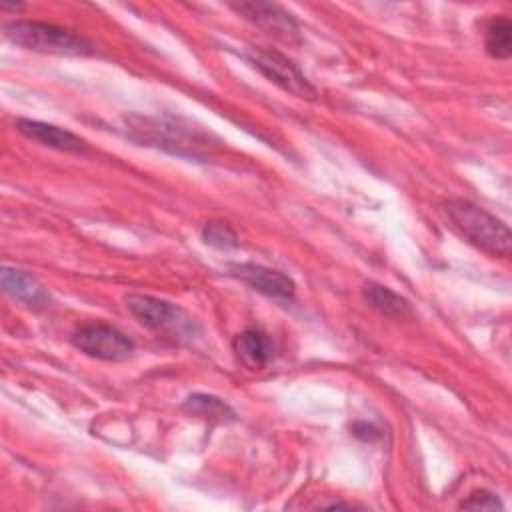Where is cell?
I'll return each instance as SVG.
<instances>
[{
    "label": "cell",
    "instance_id": "cell-1",
    "mask_svg": "<svg viewBox=\"0 0 512 512\" xmlns=\"http://www.w3.org/2000/svg\"><path fill=\"white\" fill-rule=\"evenodd\" d=\"M128 132L130 138L142 144L192 158L206 156L214 146L210 142V134L174 118L132 116L128 120Z\"/></svg>",
    "mask_w": 512,
    "mask_h": 512
},
{
    "label": "cell",
    "instance_id": "cell-2",
    "mask_svg": "<svg viewBox=\"0 0 512 512\" xmlns=\"http://www.w3.org/2000/svg\"><path fill=\"white\" fill-rule=\"evenodd\" d=\"M446 214L454 228L478 250L492 258H508L512 236L508 226L496 216L488 214L484 208L470 200L454 198L446 202Z\"/></svg>",
    "mask_w": 512,
    "mask_h": 512
},
{
    "label": "cell",
    "instance_id": "cell-3",
    "mask_svg": "<svg viewBox=\"0 0 512 512\" xmlns=\"http://www.w3.org/2000/svg\"><path fill=\"white\" fill-rule=\"evenodd\" d=\"M6 38L26 50L42 52V54H58V56H88L92 54V44L54 24L46 22H30V20H18L4 28Z\"/></svg>",
    "mask_w": 512,
    "mask_h": 512
},
{
    "label": "cell",
    "instance_id": "cell-4",
    "mask_svg": "<svg viewBox=\"0 0 512 512\" xmlns=\"http://www.w3.org/2000/svg\"><path fill=\"white\" fill-rule=\"evenodd\" d=\"M246 60L256 70H260L270 82L280 86L284 92L298 98H308V100L316 98V88L308 82V78L300 72V68L282 52L254 46V48H248Z\"/></svg>",
    "mask_w": 512,
    "mask_h": 512
},
{
    "label": "cell",
    "instance_id": "cell-5",
    "mask_svg": "<svg viewBox=\"0 0 512 512\" xmlns=\"http://www.w3.org/2000/svg\"><path fill=\"white\" fill-rule=\"evenodd\" d=\"M72 344L90 358L122 362L134 354V342L108 324H86L74 332Z\"/></svg>",
    "mask_w": 512,
    "mask_h": 512
},
{
    "label": "cell",
    "instance_id": "cell-6",
    "mask_svg": "<svg viewBox=\"0 0 512 512\" xmlns=\"http://www.w3.org/2000/svg\"><path fill=\"white\" fill-rule=\"evenodd\" d=\"M230 6L240 16H244L248 22L256 24L258 28H262L268 34H274L280 40H286V42H298L300 40V28H298L296 18L278 4L238 2V4H230Z\"/></svg>",
    "mask_w": 512,
    "mask_h": 512
},
{
    "label": "cell",
    "instance_id": "cell-7",
    "mask_svg": "<svg viewBox=\"0 0 512 512\" xmlns=\"http://www.w3.org/2000/svg\"><path fill=\"white\" fill-rule=\"evenodd\" d=\"M230 270L244 284H248L250 288H254L270 298L290 300L294 296L296 286H294L292 278H288L286 274H282L278 270L258 266V264H232Z\"/></svg>",
    "mask_w": 512,
    "mask_h": 512
},
{
    "label": "cell",
    "instance_id": "cell-8",
    "mask_svg": "<svg viewBox=\"0 0 512 512\" xmlns=\"http://www.w3.org/2000/svg\"><path fill=\"white\" fill-rule=\"evenodd\" d=\"M126 306L144 326L152 330H174L182 322L180 308L148 294H128Z\"/></svg>",
    "mask_w": 512,
    "mask_h": 512
},
{
    "label": "cell",
    "instance_id": "cell-9",
    "mask_svg": "<svg viewBox=\"0 0 512 512\" xmlns=\"http://www.w3.org/2000/svg\"><path fill=\"white\" fill-rule=\"evenodd\" d=\"M16 126L20 130V134H24L28 140H34L42 146H48V148H54L60 152H84L86 150V142L80 136H76L70 130H64L60 126L46 124L40 120H26V118H20Z\"/></svg>",
    "mask_w": 512,
    "mask_h": 512
},
{
    "label": "cell",
    "instance_id": "cell-10",
    "mask_svg": "<svg viewBox=\"0 0 512 512\" xmlns=\"http://www.w3.org/2000/svg\"><path fill=\"white\" fill-rule=\"evenodd\" d=\"M232 348H234V354L238 356V360L250 370H260V368L268 366V362L274 356L272 340L260 330L240 332L234 338Z\"/></svg>",
    "mask_w": 512,
    "mask_h": 512
},
{
    "label": "cell",
    "instance_id": "cell-11",
    "mask_svg": "<svg viewBox=\"0 0 512 512\" xmlns=\"http://www.w3.org/2000/svg\"><path fill=\"white\" fill-rule=\"evenodd\" d=\"M2 288L14 300L30 306V308H44L50 302L48 292L26 272L4 268L2 270Z\"/></svg>",
    "mask_w": 512,
    "mask_h": 512
},
{
    "label": "cell",
    "instance_id": "cell-12",
    "mask_svg": "<svg viewBox=\"0 0 512 512\" xmlns=\"http://www.w3.org/2000/svg\"><path fill=\"white\" fill-rule=\"evenodd\" d=\"M364 298L372 308H376L384 316L404 318V316L410 314V304L400 294H396L394 290H390L382 284L368 282L364 286Z\"/></svg>",
    "mask_w": 512,
    "mask_h": 512
},
{
    "label": "cell",
    "instance_id": "cell-13",
    "mask_svg": "<svg viewBox=\"0 0 512 512\" xmlns=\"http://www.w3.org/2000/svg\"><path fill=\"white\" fill-rule=\"evenodd\" d=\"M184 410H188L192 416H198L202 420L214 422V424H224L232 422L234 410L220 398L210 396V394H192L184 400Z\"/></svg>",
    "mask_w": 512,
    "mask_h": 512
},
{
    "label": "cell",
    "instance_id": "cell-14",
    "mask_svg": "<svg viewBox=\"0 0 512 512\" xmlns=\"http://www.w3.org/2000/svg\"><path fill=\"white\" fill-rule=\"evenodd\" d=\"M486 52L492 58L506 60L512 54V24L508 18H494L486 30Z\"/></svg>",
    "mask_w": 512,
    "mask_h": 512
},
{
    "label": "cell",
    "instance_id": "cell-15",
    "mask_svg": "<svg viewBox=\"0 0 512 512\" xmlns=\"http://www.w3.org/2000/svg\"><path fill=\"white\" fill-rule=\"evenodd\" d=\"M202 238L206 244L220 248V250H228V248H236L238 246V234L236 230L222 220H210L204 224L202 228Z\"/></svg>",
    "mask_w": 512,
    "mask_h": 512
},
{
    "label": "cell",
    "instance_id": "cell-16",
    "mask_svg": "<svg viewBox=\"0 0 512 512\" xmlns=\"http://www.w3.org/2000/svg\"><path fill=\"white\" fill-rule=\"evenodd\" d=\"M460 508H464V510H502V502L498 500V496L494 492L476 490L460 504Z\"/></svg>",
    "mask_w": 512,
    "mask_h": 512
},
{
    "label": "cell",
    "instance_id": "cell-17",
    "mask_svg": "<svg viewBox=\"0 0 512 512\" xmlns=\"http://www.w3.org/2000/svg\"><path fill=\"white\" fill-rule=\"evenodd\" d=\"M356 428L364 430V432H356V436L364 438V440H374L378 436V430L372 426V424H366V422H360V424H354Z\"/></svg>",
    "mask_w": 512,
    "mask_h": 512
}]
</instances>
